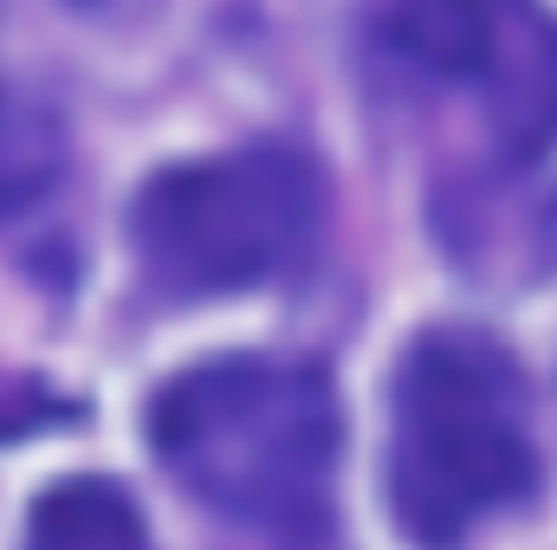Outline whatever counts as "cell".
Wrapping results in <instances>:
<instances>
[{"mask_svg":"<svg viewBox=\"0 0 557 550\" xmlns=\"http://www.w3.org/2000/svg\"><path fill=\"white\" fill-rule=\"evenodd\" d=\"M20 550H149V525L117 479L78 473V479H52L33 499Z\"/></svg>","mask_w":557,"mask_h":550,"instance_id":"5b68a950","label":"cell"},{"mask_svg":"<svg viewBox=\"0 0 557 550\" xmlns=\"http://www.w3.org/2000/svg\"><path fill=\"white\" fill-rule=\"evenodd\" d=\"M65 182V124L46 98L0 78V214L39 208Z\"/></svg>","mask_w":557,"mask_h":550,"instance_id":"8992f818","label":"cell"},{"mask_svg":"<svg viewBox=\"0 0 557 550\" xmlns=\"http://www.w3.org/2000/svg\"><path fill=\"white\" fill-rule=\"evenodd\" d=\"M383 486L416 550H460L539 486L532 389L499 337L434 324L403 350L389 376Z\"/></svg>","mask_w":557,"mask_h":550,"instance_id":"7a4b0ae2","label":"cell"},{"mask_svg":"<svg viewBox=\"0 0 557 550\" xmlns=\"http://www.w3.org/2000/svg\"><path fill=\"white\" fill-rule=\"evenodd\" d=\"M324 227V175L292 142H240L156 168L131 208L149 285L169 298H234L285 278Z\"/></svg>","mask_w":557,"mask_h":550,"instance_id":"3957f363","label":"cell"},{"mask_svg":"<svg viewBox=\"0 0 557 550\" xmlns=\"http://www.w3.org/2000/svg\"><path fill=\"white\" fill-rule=\"evenodd\" d=\"M383 46L460 91L512 162L557 142V13L545 0H389Z\"/></svg>","mask_w":557,"mask_h":550,"instance_id":"277c9868","label":"cell"},{"mask_svg":"<svg viewBox=\"0 0 557 550\" xmlns=\"http://www.w3.org/2000/svg\"><path fill=\"white\" fill-rule=\"evenodd\" d=\"M162 473L214 518L305 538L331 518L344 409L318 363L298 357H208L169 376L149 402Z\"/></svg>","mask_w":557,"mask_h":550,"instance_id":"6da1fadb","label":"cell"},{"mask_svg":"<svg viewBox=\"0 0 557 550\" xmlns=\"http://www.w3.org/2000/svg\"><path fill=\"white\" fill-rule=\"evenodd\" d=\"M65 7H72V13H91V20H131L149 0H65Z\"/></svg>","mask_w":557,"mask_h":550,"instance_id":"52a82bcc","label":"cell"}]
</instances>
